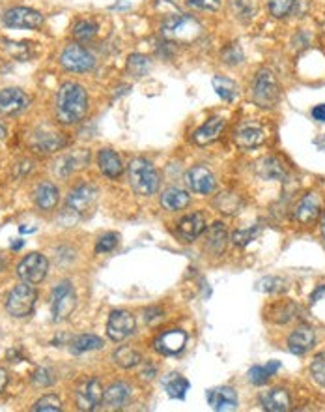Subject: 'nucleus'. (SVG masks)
Masks as SVG:
<instances>
[{"mask_svg":"<svg viewBox=\"0 0 325 412\" xmlns=\"http://www.w3.org/2000/svg\"><path fill=\"white\" fill-rule=\"evenodd\" d=\"M88 112V94L82 84L73 81L64 82L56 94L54 117L62 126L79 124Z\"/></svg>","mask_w":325,"mask_h":412,"instance_id":"nucleus-1","label":"nucleus"},{"mask_svg":"<svg viewBox=\"0 0 325 412\" xmlns=\"http://www.w3.org/2000/svg\"><path fill=\"white\" fill-rule=\"evenodd\" d=\"M128 175L129 186L133 188L137 195L150 197V195L157 193L161 180H159V172L151 161H148L146 158H133L128 165Z\"/></svg>","mask_w":325,"mask_h":412,"instance_id":"nucleus-2","label":"nucleus"},{"mask_svg":"<svg viewBox=\"0 0 325 412\" xmlns=\"http://www.w3.org/2000/svg\"><path fill=\"white\" fill-rule=\"evenodd\" d=\"M200 34H202V24L191 15H186V13L165 19L161 24L162 38L174 41V43H191Z\"/></svg>","mask_w":325,"mask_h":412,"instance_id":"nucleus-3","label":"nucleus"},{"mask_svg":"<svg viewBox=\"0 0 325 412\" xmlns=\"http://www.w3.org/2000/svg\"><path fill=\"white\" fill-rule=\"evenodd\" d=\"M280 87L275 79L273 71L262 68L252 82V101L262 109H271L279 103Z\"/></svg>","mask_w":325,"mask_h":412,"instance_id":"nucleus-4","label":"nucleus"},{"mask_svg":"<svg viewBox=\"0 0 325 412\" xmlns=\"http://www.w3.org/2000/svg\"><path fill=\"white\" fill-rule=\"evenodd\" d=\"M36 300H38V293L32 287V283L23 281L8 295L6 311L15 318L29 317L30 313L34 311Z\"/></svg>","mask_w":325,"mask_h":412,"instance_id":"nucleus-5","label":"nucleus"},{"mask_svg":"<svg viewBox=\"0 0 325 412\" xmlns=\"http://www.w3.org/2000/svg\"><path fill=\"white\" fill-rule=\"evenodd\" d=\"M60 66L71 73H88L96 68V57L79 43H71L60 53Z\"/></svg>","mask_w":325,"mask_h":412,"instance_id":"nucleus-6","label":"nucleus"},{"mask_svg":"<svg viewBox=\"0 0 325 412\" xmlns=\"http://www.w3.org/2000/svg\"><path fill=\"white\" fill-rule=\"evenodd\" d=\"M52 318L54 321H66L77 307V295L70 281H62L52 290Z\"/></svg>","mask_w":325,"mask_h":412,"instance_id":"nucleus-7","label":"nucleus"},{"mask_svg":"<svg viewBox=\"0 0 325 412\" xmlns=\"http://www.w3.org/2000/svg\"><path fill=\"white\" fill-rule=\"evenodd\" d=\"M43 21L45 19L40 12L27 6L10 8L2 15V23L6 24L8 29H40L43 27Z\"/></svg>","mask_w":325,"mask_h":412,"instance_id":"nucleus-8","label":"nucleus"},{"mask_svg":"<svg viewBox=\"0 0 325 412\" xmlns=\"http://www.w3.org/2000/svg\"><path fill=\"white\" fill-rule=\"evenodd\" d=\"M47 272H49V260L41 253H29L17 265V276L32 285L43 281L47 277Z\"/></svg>","mask_w":325,"mask_h":412,"instance_id":"nucleus-9","label":"nucleus"},{"mask_svg":"<svg viewBox=\"0 0 325 412\" xmlns=\"http://www.w3.org/2000/svg\"><path fill=\"white\" fill-rule=\"evenodd\" d=\"M75 399L81 411H96L103 401V386L98 378H86L79 384Z\"/></svg>","mask_w":325,"mask_h":412,"instance_id":"nucleus-10","label":"nucleus"},{"mask_svg":"<svg viewBox=\"0 0 325 412\" xmlns=\"http://www.w3.org/2000/svg\"><path fill=\"white\" fill-rule=\"evenodd\" d=\"M135 332V317L129 311L118 309L112 311L109 321H107V336L111 337L112 341H123L129 336H133Z\"/></svg>","mask_w":325,"mask_h":412,"instance_id":"nucleus-11","label":"nucleus"},{"mask_svg":"<svg viewBox=\"0 0 325 412\" xmlns=\"http://www.w3.org/2000/svg\"><path fill=\"white\" fill-rule=\"evenodd\" d=\"M96 199H98V189L90 186V184H82V186H77V188L71 189L70 195H68V200H66V208L70 212L84 214L96 205Z\"/></svg>","mask_w":325,"mask_h":412,"instance_id":"nucleus-12","label":"nucleus"},{"mask_svg":"<svg viewBox=\"0 0 325 412\" xmlns=\"http://www.w3.org/2000/svg\"><path fill=\"white\" fill-rule=\"evenodd\" d=\"M234 141L239 148H256L266 142V130L258 122H243L239 124L234 131Z\"/></svg>","mask_w":325,"mask_h":412,"instance_id":"nucleus-13","label":"nucleus"},{"mask_svg":"<svg viewBox=\"0 0 325 412\" xmlns=\"http://www.w3.org/2000/svg\"><path fill=\"white\" fill-rule=\"evenodd\" d=\"M186 184L192 193L208 195L215 189V177L206 165H197L187 171Z\"/></svg>","mask_w":325,"mask_h":412,"instance_id":"nucleus-14","label":"nucleus"},{"mask_svg":"<svg viewBox=\"0 0 325 412\" xmlns=\"http://www.w3.org/2000/svg\"><path fill=\"white\" fill-rule=\"evenodd\" d=\"M30 105V98L21 89L0 90V112L2 115H19Z\"/></svg>","mask_w":325,"mask_h":412,"instance_id":"nucleus-15","label":"nucleus"},{"mask_svg":"<svg viewBox=\"0 0 325 412\" xmlns=\"http://www.w3.org/2000/svg\"><path fill=\"white\" fill-rule=\"evenodd\" d=\"M187 334L183 330H169L156 339V351L159 354H178L186 348Z\"/></svg>","mask_w":325,"mask_h":412,"instance_id":"nucleus-16","label":"nucleus"},{"mask_svg":"<svg viewBox=\"0 0 325 412\" xmlns=\"http://www.w3.org/2000/svg\"><path fill=\"white\" fill-rule=\"evenodd\" d=\"M206 230V218L202 212L187 214L178 223V236L183 242H195Z\"/></svg>","mask_w":325,"mask_h":412,"instance_id":"nucleus-17","label":"nucleus"},{"mask_svg":"<svg viewBox=\"0 0 325 412\" xmlns=\"http://www.w3.org/2000/svg\"><path fill=\"white\" fill-rule=\"evenodd\" d=\"M206 397H208V405L211 406L213 411H236L239 405L238 394H236L232 388H228V386L208 390Z\"/></svg>","mask_w":325,"mask_h":412,"instance_id":"nucleus-18","label":"nucleus"},{"mask_svg":"<svg viewBox=\"0 0 325 412\" xmlns=\"http://www.w3.org/2000/svg\"><path fill=\"white\" fill-rule=\"evenodd\" d=\"M225 126H227V120L221 117H211L209 120L198 128L195 133H192V141L197 142L198 147H206V145H211L213 141L219 139L221 135V131L225 130Z\"/></svg>","mask_w":325,"mask_h":412,"instance_id":"nucleus-19","label":"nucleus"},{"mask_svg":"<svg viewBox=\"0 0 325 412\" xmlns=\"http://www.w3.org/2000/svg\"><path fill=\"white\" fill-rule=\"evenodd\" d=\"M66 145V139L62 133L52 130H43L36 131L34 137H32V148H34L38 154H52L60 150V148Z\"/></svg>","mask_w":325,"mask_h":412,"instance_id":"nucleus-20","label":"nucleus"},{"mask_svg":"<svg viewBox=\"0 0 325 412\" xmlns=\"http://www.w3.org/2000/svg\"><path fill=\"white\" fill-rule=\"evenodd\" d=\"M98 165H99V171L103 172L107 178H111V180H116V178L122 177V172H123L122 158H120V154L114 152L112 148H101V150H99Z\"/></svg>","mask_w":325,"mask_h":412,"instance_id":"nucleus-21","label":"nucleus"},{"mask_svg":"<svg viewBox=\"0 0 325 412\" xmlns=\"http://www.w3.org/2000/svg\"><path fill=\"white\" fill-rule=\"evenodd\" d=\"M322 212V199L318 193H307L299 200L296 208V219L301 225H310L319 218Z\"/></svg>","mask_w":325,"mask_h":412,"instance_id":"nucleus-22","label":"nucleus"},{"mask_svg":"<svg viewBox=\"0 0 325 412\" xmlns=\"http://www.w3.org/2000/svg\"><path fill=\"white\" fill-rule=\"evenodd\" d=\"M88 161H90V152L88 150H75V152L66 154L56 161L54 172L59 177H70L71 172L79 171L84 165H88Z\"/></svg>","mask_w":325,"mask_h":412,"instance_id":"nucleus-23","label":"nucleus"},{"mask_svg":"<svg viewBox=\"0 0 325 412\" xmlns=\"http://www.w3.org/2000/svg\"><path fill=\"white\" fill-rule=\"evenodd\" d=\"M129 399H131V388H129V384L114 383L103 392V401L101 403L107 409H111V411H118V409H123V406L128 405Z\"/></svg>","mask_w":325,"mask_h":412,"instance_id":"nucleus-24","label":"nucleus"},{"mask_svg":"<svg viewBox=\"0 0 325 412\" xmlns=\"http://www.w3.org/2000/svg\"><path fill=\"white\" fill-rule=\"evenodd\" d=\"M60 200V191L59 188L52 182H41L36 186L34 189V203L40 210H45V212H51L56 208Z\"/></svg>","mask_w":325,"mask_h":412,"instance_id":"nucleus-25","label":"nucleus"},{"mask_svg":"<svg viewBox=\"0 0 325 412\" xmlns=\"http://www.w3.org/2000/svg\"><path fill=\"white\" fill-rule=\"evenodd\" d=\"M314 330L308 328V326H299L297 330H294L288 337V348H290L294 354H305L308 353L310 348L314 347Z\"/></svg>","mask_w":325,"mask_h":412,"instance_id":"nucleus-26","label":"nucleus"},{"mask_svg":"<svg viewBox=\"0 0 325 412\" xmlns=\"http://www.w3.org/2000/svg\"><path fill=\"white\" fill-rule=\"evenodd\" d=\"M191 203V195L189 191L181 188H176V186H170L162 191L161 195V206L167 208L169 212H178V210H183Z\"/></svg>","mask_w":325,"mask_h":412,"instance_id":"nucleus-27","label":"nucleus"},{"mask_svg":"<svg viewBox=\"0 0 325 412\" xmlns=\"http://www.w3.org/2000/svg\"><path fill=\"white\" fill-rule=\"evenodd\" d=\"M260 403L269 412H285L290 409V395L285 388H271L260 395Z\"/></svg>","mask_w":325,"mask_h":412,"instance_id":"nucleus-28","label":"nucleus"},{"mask_svg":"<svg viewBox=\"0 0 325 412\" xmlns=\"http://www.w3.org/2000/svg\"><path fill=\"white\" fill-rule=\"evenodd\" d=\"M256 172L264 180H282L286 177L285 165L280 163L277 158H273V156L260 159L258 165H256Z\"/></svg>","mask_w":325,"mask_h":412,"instance_id":"nucleus-29","label":"nucleus"},{"mask_svg":"<svg viewBox=\"0 0 325 412\" xmlns=\"http://www.w3.org/2000/svg\"><path fill=\"white\" fill-rule=\"evenodd\" d=\"M213 206L222 214H228V216H234L241 210L243 206V199L241 195L234 193V191H221L213 199Z\"/></svg>","mask_w":325,"mask_h":412,"instance_id":"nucleus-30","label":"nucleus"},{"mask_svg":"<svg viewBox=\"0 0 325 412\" xmlns=\"http://www.w3.org/2000/svg\"><path fill=\"white\" fill-rule=\"evenodd\" d=\"M206 247L213 255H221L227 247V229H225V223L221 221H215L208 230V242H206Z\"/></svg>","mask_w":325,"mask_h":412,"instance_id":"nucleus-31","label":"nucleus"},{"mask_svg":"<svg viewBox=\"0 0 325 412\" xmlns=\"http://www.w3.org/2000/svg\"><path fill=\"white\" fill-rule=\"evenodd\" d=\"M213 89L215 92H217V96H219L222 101H227V103H234V101L239 98L238 82L232 81V79H228V77H213Z\"/></svg>","mask_w":325,"mask_h":412,"instance_id":"nucleus-32","label":"nucleus"},{"mask_svg":"<svg viewBox=\"0 0 325 412\" xmlns=\"http://www.w3.org/2000/svg\"><path fill=\"white\" fill-rule=\"evenodd\" d=\"M162 386L167 390V394H169L170 397H174V399H186L187 390L191 388L189 381H187L183 375H178V373H170V375H167L165 381H162Z\"/></svg>","mask_w":325,"mask_h":412,"instance_id":"nucleus-33","label":"nucleus"},{"mask_svg":"<svg viewBox=\"0 0 325 412\" xmlns=\"http://www.w3.org/2000/svg\"><path fill=\"white\" fill-rule=\"evenodd\" d=\"M103 347V341L101 337L93 336V334H82V336H77L73 341H71V353L81 354L88 353V351H98V348Z\"/></svg>","mask_w":325,"mask_h":412,"instance_id":"nucleus-34","label":"nucleus"},{"mask_svg":"<svg viewBox=\"0 0 325 412\" xmlns=\"http://www.w3.org/2000/svg\"><path fill=\"white\" fill-rule=\"evenodd\" d=\"M151 70V59L150 57H146V54L135 53L129 57L128 60V71L133 77L140 79V77L148 75Z\"/></svg>","mask_w":325,"mask_h":412,"instance_id":"nucleus-35","label":"nucleus"},{"mask_svg":"<svg viewBox=\"0 0 325 412\" xmlns=\"http://www.w3.org/2000/svg\"><path fill=\"white\" fill-rule=\"evenodd\" d=\"M112 360H114V364L123 367V369H131V367L140 364V354L131 347H120L118 351H114Z\"/></svg>","mask_w":325,"mask_h":412,"instance_id":"nucleus-36","label":"nucleus"},{"mask_svg":"<svg viewBox=\"0 0 325 412\" xmlns=\"http://www.w3.org/2000/svg\"><path fill=\"white\" fill-rule=\"evenodd\" d=\"M98 23L96 21H92V19H81V21H77L75 24H73V36H75L77 40L79 41H90L92 38H96V34H98Z\"/></svg>","mask_w":325,"mask_h":412,"instance_id":"nucleus-37","label":"nucleus"},{"mask_svg":"<svg viewBox=\"0 0 325 412\" xmlns=\"http://www.w3.org/2000/svg\"><path fill=\"white\" fill-rule=\"evenodd\" d=\"M8 43V51L19 60H29L32 57V51H34V43H30V41H6Z\"/></svg>","mask_w":325,"mask_h":412,"instance_id":"nucleus-38","label":"nucleus"},{"mask_svg":"<svg viewBox=\"0 0 325 412\" xmlns=\"http://www.w3.org/2000/svg\"><path fill=\"white\" fill-rule=\"evenodd\" d=\"M267 6H269V12L273 17L280 19L290 15L296 6V0H267Z\"/></svg>","mask_w":325,"mask_h":412,"instance_id":"nucleus-39","label":"nucleus"},{"mask_svg":"<svg viewBox=\"0 0 325 412\" xmlns=\"http://www.w3.org/2000/svg\"><path fill=\"white\" fill-rule=\"evenodd\" d=\"M62 409V403H60L59 395L54 394H49V395H43L41 399L36 401V405L32 406V411L36 412H41V411H60Z\"/></svg>","mask_w":325,"mask_h":412,"instance_id":"nucleus-40","label":"nucleus"},{"mask_svg":"<svg viewBox=\"0 0 325 412\" xmlns=\"http://www.w3.org/2000/svg\"><path fill=\"white\" fill-rule=\"evenodd\" d=\"M282 287H285V281L280 277L273 276L264 277V279L256 283V288L262 290V293H279V290H282Z\"/></svg>","mask_w":325,"mask_h":412,"instance_id":"nucleus-41","label":"nucleus"},{"mask_svg":"<svg viewBox=\"0 0 325 412\" xmlns=\"http://www.w3.org/2000/svg\"><path fill=\"white\" fill-rule=\"evenodd\" d=\"M116 246H118L116 233H105L103 236H99L98 244H96V253H107V251H112Z\"/></svg>","mask_w":325,"mask_h":412,"instance_id":"nucleus-42","label":"nucleus"},{"mask_svg":"<svg viewBox=\"0 0 325 412\" xmlns=\"http://www.w3.org/2000/svg\"><path fill=\"white\" fill-rule=\"evenodd\" d=\"M310 307L316 311V317L325 321V285L319 287L312 296H310Z\"/></svg>","mask_w":325,"mask_h":412,"instance_id":"nucleus-43","label":"nucleus"},{"mask_svg":"<svg viewBox=\"0 0 325 412\" xmlns=\"http://www.w3.org/2000/svg\"><path fill=\"white\" fill-rule=\"evenodd\" d=\"M271 377H273V375L267 371L266 365H255V367H250L249 371V381L252 384H256V386H264Z\"/></svg>","mask_w":325,"mask_h":412,"instance_id":"nucleus-44","label":"nucleus"},{"mask_svg":"<svg viewBox=\"0 0 325 412\" xmlns=\"http://www.w3.org/2000/svg\"><path fill=\"white\" fill-rule=\"evenodd\" d=\"M310 373H312V377L316 383L325 386V354H318V356L312 360Z\"/></svg>","mask_w":325,"mask_h":412,"instance_id":"nucleus-45","label":"nucleus"},{"mask_svg":"<svg viewBox=\"0 0 325 412\" xmlns=\"http://www.w3.org/2000/svg\"><path fill=\"white\" fill-rule=\"evenodd\" d=\"M256 235H258V227H249V229H239L236 230L232 235V240L236 246H247L249 242H252L256 238Z\"/></svg>","mask_w":325,"mask_h":412,"instance_id":"nucleus-46","label":"nucleus"},{"mask_svg":"<svg viewBox=\"0 0 325 412\" xmlns=\"http://www.w3.org/2000/svg\"><path fill=\"white\" fill-rule=\"evenodd\" d=\"M221 59L227 62V64L230 66H236V64H241L243 62V53H241V49L234 43V45H228L225 51H222Z\"/></svg>","mask_w":325,"mask_h":412,"instance_id":"nucleus-47","label":"nucleus"},{"mask_svg":"<svg viewBox=\"0 0 325 412\" xmlns=\"http://www.w3.org/2000/svg\"><path fill=\"white\" fill-rule=\"evenodd\" d=\"M189 6L198 8V10H208V12H215L221 8V0H189Z\"/></svg>","mask_w":325,"mask_h":412,"instance_id":"nucleus-48","label":"nucleus"},{"mask_svg":"<svg viewBox=\"0 0 325 412\" xmlns=\"http://www.w3.org/2000/svg\"><path fill=\"white\" fill-rule=\"evenodd\" d=\"M32 381H34L36 386H51L52 384V377L49 369H38L32 375Z\"/></svg>","mask_w":325,"mask_h":412,"instance_id":"nucleus-49","label":"nucleus"},{"mask_svg":"<svg viewBox=\"0 0 325 412\" xmlns=\"http://www.w3.org/2000/svg\"><path fill=\"white\" fill-rule=\"evenodd\" d=\"M310 115H312V118L316 120V122H325V103H319V105H316L310 111Z\"/></svg>","mask_w":325,"mask_h":412,"instance_id":"nucleus-50","label":"nucleus"},{"mask_svg":"<svg viewBox=\"0 0 325 412\" xmlns=\"http://www.w3.org/2000/svg\"><path fill=\"white\" fill-rule=\"evenodd\" d=\"M144 318H146V323H151L153 318H162V311L161 309H157V307H153V309H146L144 311Z\"/></svg>","mask_w":325,"mask_h":412,"instance_id":"nucleus-51","label":"nucleus"},{"mask_svg":"<svg viewBox=\"0 0 325 412\" xmlns=\"http://www.w3.org/2000/svg\"><path fill=\"white\" fill-rule=\"evenodd\" d=\"M8 384V373L4 369H0V392L6 388Z\"/></svg>","mask_w":325,"mask_h":412,"instance_id":"nucleus-52","label":"nucleus"},{"mask_svg":"<svg viewBox=\"0 0 325 412\" xmlns=\"http://www.w3.org/2000/svg\"><path fill=\"white\" fill-rule=\"evenodd\" d=\"M153 373H156V367H153V365H150V369L146 367V369L142 371L140 375H142V378H148V381H151V378H153Z\"/></svg>","mask_w":325,"mask_h":412,"instance_id":"nucleus-53","label":"nucleus"},{"mask_svg":"<svg viewBox=\"0 0 325 412\" xmlns=\"http://www.w3.org/2000/svg\"><path fill=\"white\" fill-rule=\"evenodd\" d=\"M6 135H8L6 128H4V124L0 122V141H2V139H6Z\"/></svg>","mask_w":325,"mask_h":412,"instance_id":"nucleus-54","label":"nucleus"},{"mask_svg":"<svg viewBox=\"0 0 325 412\" xmlns=\"http://www.w3.org/2000/svg\"><path fill=\"white\" fill-rule=\"evenodd\" d=\"M322 235H324V240H325V214L322 216Z\"/></svg>","mask_w":325,"mask_h":412,"instance_id":"nucleus-55","label":"nucleus"},{"mask_svg":"<svg viewBox=\"0 0 325 412\" xmlns=\"http://www.w3.org/2000/svg\"><path fill=\"white\" fill-rule=\"evenodd\" d=\"M21 246H23V240H19L17 244H12V249H19Z\"/></svg>","mask_w":325,"mask_h":412,"instance_id":"nucleus-56","label":"nucleus"},{"mask_svg":"<svg viewBox=\"0 0 325 412\" xmlns=\"http://www.w3.org/2000/svg\"><path fill=\"white\" fill-rule=\"evenodd\" d=\"M2 268H4V260L0 259V272H2Z\"/></svg>","mask_w":325,"mask_h":412,"instance_id":"nucleus-57","label":"nucleus"}]
</instances>
